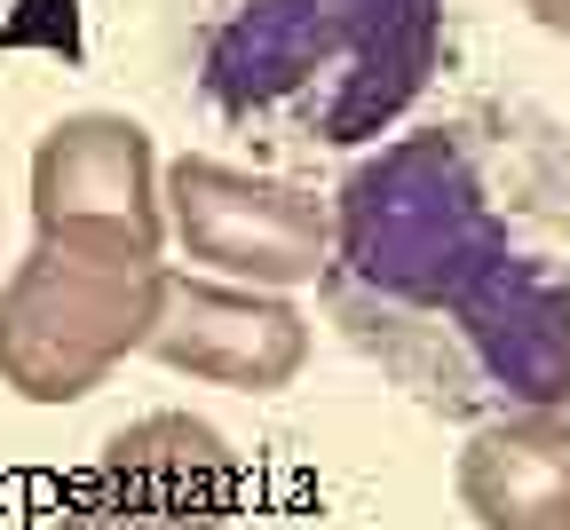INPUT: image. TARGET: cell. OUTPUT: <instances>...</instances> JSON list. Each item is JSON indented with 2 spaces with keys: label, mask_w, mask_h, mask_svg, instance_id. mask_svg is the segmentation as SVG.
<instances>
[{
  "label": "cell",
  "mask_w": 570,
  "mask_h": 530,
  "mask_svg": "<svg viewBox=\"0 0 570 530\" xmlns=\"http://www.w3.org/2000/svg\"><path fill=\"white\" fill-rule=\"evenodd\" d=\"M444 63V0H198L206 104L285 143H381Z\"/></svg>",
  "instance_id": "2"
},
{
  "label": "cell",
  "mask_w": 570,
  "mask_h": 530,
  "mask_svg": "<svg viewBox=\"0 0 570 530\" xmlns=\"http://www.w3.org/2000/svg\"><path fill=\"white\" fill-rule=\"evenodd\" d=\"M238 507V451L190 412L127 420L96 475L63 491L56 530H223Z\"/></svg>",
  "instance_id": "5"
},
{
  "label": "cell",
  "mask_w": 570,
  "mask_h": 530,
  "mask_svg": "<svg viewBox=\"0 0 570 530\" xmlns=\"http://www.w3.org/2000/svg\"><path fill=\"white\" fill-rule=\"evenodd\" d=\"M333 325L428 412L570 404V150L523 111H460L341 183Z\"/></svg>",
  "instance_id": "1"
},
{
  "label": "cell",
  "mask_w": 570,
  "mask_h": 530,
  "mask_svg": "<svg viewBox=\"0 0 570 530\" xmlns=\"http://www.w3.org/2000/svg\"><path fill=\"white\" fill-rule=\"evenodd\" d=\"M167 238L214 277L294 293V285H317L333 262V206L302 183L183 150L167 167Z\"/></svg>",
  "instance_id": "4"
},
{
  "label": "cell",
  "mask_w": 570,
  "mask_h": 530,
  "mask_svg": "<svg viewBox=\"0 0 570 530\" xmlns=\"http://www.w3.org/2000/svg\"><path fill=\"white\" fill-rule=\"evenodd\" d=\"M167 262L135 230H32L24 262L0 285V389L24 404H80L151 349L167 310Z\"/></svg>",
  "instance_id": "3"
},
{
  "label": "cell",
  "mask_w": 570,
  "mask_h": 530,
  "mask_svg": "<svg viewBox=\"0 0 570 530\" xmlns=\"http://www.w3.org/2000/svg\"><path fill=\"white\" fill-rule=\"evenodd\" d=\"M452 483L475 530H570V404L475 420Z\"/></svg>",
  "instance_id": "8"
},
{
  "label": "cell",
  "mask_w": 570,
  "mask_h": 530,
  "mask_svg": "<svg viewBox=\"0 0 570 530\" xmlns=\"http://www.w3.org/2000/svg\"><path fill=\"white\" fill-rule=\"evenodd\" d=\"M151 356L183 381L277 396L309 364V317L277 285L246 277H167V310L151 325Z\"/></svg>",
  "instance_id": "6"
},
{
  "label": "cell",
  "mask_w": 570,
  "mask_h": 530,
  "mask_svg": "<svg viewBox=\"0 0 570 530\" xmlns=\"http://www.w3.org/2000/svg\"><path fill=\"white\" fill-rule=\"evenodd\" d=\"M523 17H531L539 32H554V40H570V0H523Z\"/></svg>",
  "instance_id": "9"
},
{
  "label": "cell",
  "mask_w": 570,
  "mask_h": 530,
  "mask_svg": "<svg viewBox=\"0 0 570 530\" xmlns=\"http://www.w3.org/2000/svg\"><path fill=\"white\" fill-rule=\"evenodd\" d=\"M135 230L167 246V175L151 127L127 111H63L32 150V230Z\"/></svg>",
  "instance_id": "7"
}]
</instances>
